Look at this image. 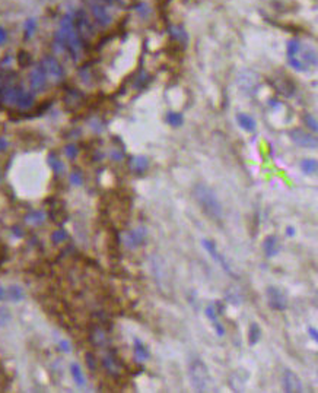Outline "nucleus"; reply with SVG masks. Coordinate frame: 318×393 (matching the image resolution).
<instances>
[{
	"label": "nucleus",
	"instance_id": "obj_30",
	"mask_svg": "<svg viewBox=\"0 0 318 393\" xmlns=\"http://www.w3.org/2000/svg\"><path fill=\"white\" fill-rule=\"evenodd\" d=\"M69 239V236H67V233L65 231V230H56L53 234H51V241L54 243V244H62L63 241H66Z\"/></svg>",
	"mask_w": 318,
	"mask_h": 393
},
{
	"label": "nucleus",
	"instance_id": "obj_17",
	"mask_svg": "<svg viewBox=\"0 0 318 393\" xmlns=\"http://www.w3.org/2000/svg\"><path fill=\"white\" fill-rule=\"evenodd\" d=\"M133 354H134V358L139 362H145L151 357V352H149L148 346L139 338H134V341H133Z\"/></svg>",
	"mask_w": 318,
	"mask_h": 393
},
{
	"label": "nucleus",
	"instance_id": "obj_28",
	"mask_svg": "<svg viewBox=\"0 0 318 393\" xmlns=\"http://www.w3.org/2000/svg\"><path fill=\"white\" fill-rule=\"evenodd\" d=\"M167 123L172 127H180L183 123H184V117L181 113H177V111H169L167 114Z\"/></svg>",
	"mask_w": 318,
	"mask_h": 393
},
{
	"label": "nucleus",
	"instance_id": "obj_42",
	"mask_svg": "<svg viewBox=\"0 0 318 393\" xmlns=\"http://www.w3.org/2000/svg\"><path fill=\"white\" fill-rule=\"evenodd\" d=\"M5 300H6V288L0 287V301H5Z\"/></svg>",
	"mask_w": 318,
	"mask_h": 393
},
{
	"label": "nucleus",
	"instance_id": "obj_29",
	"mask_svg": "<svg viewBox=\"0 0 318 393\" xmlns=\"http://www.w3.org/2000/svg\"><path fill=\"white\" fill-rule=\"evenodd\" d=\"M91 339H92L94 345H97V346H104L107 343V336L100 327H95V330L91 335Z\"/></svg>",
	"mask_w": 318,
	"mask_h": 393
},
{
	"label": "nucleus",
	"instance_id": "obj_22",
	"mask_svg": "<svg viewBox=\"0 0 318 393\" xmlns=\"http://www.w3.org/2000/svg\"><path fill=\"white\" fill-rule=\"evenodd\" d=\"M47 161H49V165H50V168L54 171V174H57V175H62L63 172H65V164H63V161L59 158V155L56 154V152H50L49 154V156H47Z\"/></svg>",
	"mask_w": 318,
	"mask_h": 393
},
{
	"label": "nucleus",
	"instance_id": "obj_44",
	"mask_svg": "<svg viewBox=\"0 0 318 393\" xmlns=\"http://www.w3.org/2000/svg\"><path fill=\"white\" fill-rule=\"evenodd\" d=\"M0 180H2V175H0Z\"/></svg>",
	"mask_w": 318,
	"mask_h": 393
},
{
	"label": "nucleus",
	"instance_id": "obj_31",
	"mask_svg": "<svg viewBox=\"0 0 318 393\" xmlns=\"http://www.w3.org/2000/svg\"><path fill=\"white\" fill-rule=\"evenodd\" d=\"M69 181H70V184L72 186H75V187H79V186H82L84 184V174L81 172V171H73V172H70V175H69Z\"/></svg>",
	"mask_w": 318,
	"mask_h": 393
},
{
	"label": "nucleus",
	"instance_id": "obj_20",
	"mask_svg": "<svg viewBox=\"0 0 318 393\" xmlns=\"http://www.w3.org/2000/svg\"><path fill=\"white\" fill-rule=\"evenodd\" d=\"M70 374H72L73 381L79 387H85V384H86V376L84 374V370H82V367L78 362H72L70 364Z\"/></svg>",
	"mask_w": 318,
	"mask_h": 393
},
{
	"label": "nucleus",
	"instance_id": "obj_19",
	"mask_svg": "<svg viewBox=\"0 0 318 393\" xmlns=\"http://www.w3.org/2000/svg\"><path fill=\"white\" fill-rule=\"evenodd\" d=\"M46 218H47V215H46L44 211H31L24 217L25 222L30 224V225H34V227L43 225L46 222Z\"/></svg>",
	"mask_w": 318,
	"mask_h": 393
},
{
	"label": "nucleus",
	"instance_id": "obj_8",
	"mask_svg": "<svg viewBox=\"0 0 318 393\" xmlns=\"http://www.w3.org/2000/svg\"><path fill=\"white\" fill-rule=\"evenodd\" d=\"M47 79H49L47 78V73H46L44 68L41 66V63L37 65L33 69L31 75H30V86H31V91L35 92V94L46 91V88H47Z\"/></svg>",
	"mask_w": 318,
	"mask_h": 393
},
{
	"label": "nucleus",
	"instance_id": "obj_14",
	"mask_svg": "<svg viewBox=\"0 0 318 393\" xmlns=\"http://www.w3.org/2000/svg\"><path fill=\"white\" fill-rule=\"evenodd\" d=\"M91 12H92V17L95 19L97 24H100L101 27H107L111 24V15L108 14V11L101 6V5H94L91 8Z\"/></svg>",
	"mask_w": 318,
	"mask_h": 393
},
{
	"label": "nucleus",
	"instance_id": "obj_24",
	"mask_svg": "<svg viewBox=\"0 0 318 393\" xmlns=\"http://www.w3.org/2000/svg\"><path fill=\"white\" fill-rule=\"evenodd\" d=\"M301 171L305 175H315L318 171V162L315 158H305L301 161Z\"/></svg>",
	"mask_w": 318,
	"mask_h": 393
},
{
	"label": "nucleus",
	"instance_id": "obj_11",
	"mask_svg": "<svg viewBox=\"0 0 318 393\" xmlns=\"http://www.w3.org/2000/svg\"><path fill=\"white\" fill-rule=\"evenodd\" d=\"M283 390L287 393H296V392H302V381L299 378V376L290 370H286L283 373Z\"/></svg>",
	"mask_w": 318,
	"mask_h": 393
},
{
	"label": "nucleus",
	"instance_id": "obj_3",
	"mask_svg": "<svg viewBox=\"0 0 318 393\" xmlns=\"http://www.w3.org/2000/svg\"><path fill=\"white\" fill-rule=\"evenodd\" d=\"M301 43L296 38H292L287 43V62L290 65L292 69L298 70V72H306L308 68L305 66V63L301 59Z\"/></svg>",
	"mask_w": 318,
	"mask_h": 393
},
{
	"label": "nucleus",
	"instance_id": "obj_10",
	"mask_svg": "<svg viewBox=\"0 0 318 393\" xmlns=\"http://www.w3.org/2000/svg\"><path fill=\"white\" fill-rule=\"evenodd\" d=\"M146 236H148L146 234V228L137 227V228H134V230H132V231H129V233L124 234L123 243H124V246L127 249H136L140 244H143V241L146 240Z\"/></svg>",
	"mask_w": 318,
	"mask_h": 393
},
{
	"label": "nucleus",
	"instance_id": "obj_13",
	"mask_svg": "<svg viewBox=\"0 0 318 393\" xmlns=\"http://www.w3.org/2000/svg\"><path fill=\"white\" fill-rule=\"evenodd\" d=\"M204 314H206V317L210 320V323H212V326H213V329H215L216 335H218L219 338L225 336V335H226V329L223 327V325H222V323H220V320H219V316H218L216 307H215L213 304H209V306L204 308Z\"/></svg>",
	"mask_w": 318,
	"mask_h": 393
},
{
	"label": "nucleus",
	"instance_id": "obj_23",
	"mask_svg": "<svg viewBox=\"0 0 318 393\" xmlns=\"http://www.w3.org/2000/svg\"><path fill=\"white\" fill-rule=\"evenodd\" d=\"M168 31H169L171 38L175 40L177 43H180V44H185L187 43L188 37H187V33H185V30L183 27H180V25H171L168 28Z\"/></svg>",
	"mask_w": 318,
	"mask_h": 393
},
{
	"label": "nucleus",
	"instance_id": "obj_37",
	"mask_svg": "<svg viewBox=\"0 0 318 393\" xmlns=\"http://www.w3.org/2000/svg\"><path fill=\"white\" fill-rule=\"evenodd\" d=\"M285 234H286L289 239H292V237H295V236H296V228H295V227H292V225H287V227H286V230H285Z\"/></svg>",
	"mask_w": 318,
	"mask_h": 393
},
{
	"label": "nucleus",
	"instance_id": "obj_35",
	"mask_svg": "<svg viewBox=\"0 0 318 393\" xmlns=\"http://www.w3.org/2000/svg\"><path fill=\"white\" fill-rule=\"evenodd\" d=\"M59 348H60V351L69 354V352L72 351V343H70L67 339H60V341H59Z\"/></svg>",
	"mask_w": 318,
	"mask_h": 393
},
{
	"label": "nucleus",
	"instance_id": "obj_21",
	"mask_svg": "<svg viewBox=\"0 0 318 393\" xmlns=\"http://www.w3.org/2000/svg\"><path fill=\"white\" fill-rule=\"evenodd\" d=\"M25 298V291L22 287L19 285H11L9 288H6V300L12 301V303H19Z\"/></svg>",
	"mask_w": 318,
	"mask_h": 393
},
{
	"label": "nucleus",
	"instance_id": "obj_34",
	"mask_svg": "<svg viewBox=\"0 0 318 393\" xmlns=\"http://www.w3.org/2000/svg\"><path fill=\"white\" fill-rule=\"evenodd\" d=\"M11 322V313L8 308H0V326H6Z\"/></svg>",
	"mask_w": 318,
	"mask_h": 393
},
{
	"label": "nucleus",
	"instance_id": "obj_25",
	"mask_svg": "<svg viewBox=\"0 0 318 393\" xmlns=\"http://www.w3.org/2000/svg\"><path fill=\"white\" fill-rule=\"evenodd\" d=\"M102 365H104V368H105L110 374H117L118 370H120L118 361H117L111 354H107V355L102 358Z\"/></svg>",
	"mask_w": 318,
	"mask_h": 393
},
{
	"label": "nucleus",
	"instance_id": "obj_4",
	"mask_svg": "<svg viewBox=\"0 0 318 393\" xmlns=\"http://www.w3.org/2000/svg\"><path fill=\"white\" fill-rule=\"evenodd\" d=\"M201 246L204 247V250L212 256V259L216 262V263H219L220 266H222V269L228 273V275H231V276H236L235 275V272H234V269L231 268V265L228 263V260H226V257H223V255L218 250V247H216V243L215 241H212V240H209V239H203L201 240Z\"/></svg>",
	"mask_w": 318,
	"mask_h": 393
},
{
	"label": "nucleus",
	"instance_id": "obj_41",
	"mask_svg": "<svg viewBox=\"0 0 318 393\" xmlns=\"http://www.w3.org/2000/svg\"><path fill=\"white\" fill-rule=\"evenodd\" d=\"M111 156H113L114 159L120 161V159H123V158H124V154H123V152H120V151H114V152L111 154Z\"/></svg>",
	"mask_w": 318,
	"mask_h": 393
},
{
	"label": "nucleus",
	"instance_id": "obj_32",
	"mask_svg": "<svg viewBox=\"0 0 318 393\" xmlns=\"http://www.w3.org/2000/svg\"><path fill=\"white\" fill-rule=\"evenodd\" d=\"M303 121H305L306 127H308L311 132H314V133H315V132L318 130V123H317V119H315L314 116H309V114H308V116H305V117H303Z\"/></svg>",
	"mask_w": 318,
	"mask_h": 393
},
{
	"label": "nucleus",
	"instance_id": "obj_26",
	"mask_svg": "<svg viewBox=\"0 0 318 393\" xmlns=\"http://www.w3.org/2000/svg\"><path fill=\"white\" fill-rule=\"evenodd\" d=\"M261 339V327L258 326V323H251L248 327V343L257 345Z\"/></svg>",
	"mask_w": 318,
	"mask_h": 393
},
{
	"label": "nucleus",
	"instance_id": "obj_9",
	"mask_svg": "<svg viewBox=\"0 0 318 393\" xmlns=\"http://www.w3.org/2000/svg\"><path fill=\"white\" fill-rule=\"evenodd\" d=\"M289 136L293 140V143H296L301 148H308V149L317 148V137L311 135L309 132H305L302 129H292L289 132Z\"/></svg>",
	"mask_w": 318,
	"mask_h": 393
},
{
	"label": "nucleus",
	"instance_id": "obj_7",
	"mask_svg": "<svg viewBox=\"0 0 318 393\" xmlns=\"http://www.w3.org/2000/svg\"><path fill=\"white\" fill-rule=\"evenodd\" d=\"M73 24H75V28H76V31H78V34L81 35L82 40L91 38L94 35V25L91 24L86 14H84V11H79V12L75 14Z\"/></svg>",
	"mask_w": 318,
	"mask_h": 393
},
{
	"label": "nucleus",
	"instance_id": "obj_5",
	"mask_svg": "<svg viewBox=\"0 0 318 393\" xmlns=\"http://www.w3.org/2000/svg\"><path fill=\"white\" fill-rule=\"evenodd\" d=\"M266 297H267V303H268L270 308H273L276 311H285L287 308V298L280 288L273 287V285L267 287Z\"/></svg>",
	"mask_w": 318,
	"mask_h": 393
},
{
	"label": "nucleus",
	"instance_id": "obj_18",
	"mask_svg": "<svg viewBox=\"0 0 318 393\" xmlns=\"http://www.w3.org/2000/svg\"><path fill=\"white\" fill-rule=\"evenodd\" d=\"M34 104H35V97H34V94H33V92H28V91H25V89H22V92L19 94V97H18L15 105L19 107L21 110H30V108L34 107Z\"/></svg>",
	"mask_w": 318,
	"mask_h": 393
},
{
	"label": "nucleus",
	"instance_id": "obj_2",
	"mask_svg": "<svg viewBox=\"0 0 318 393\" xmlns=\"http://www.w3.org/2000/svg\"><path fill=\"white\" fill-rule=\"evenodd\" d=\"M190 381L197 392H204L209 384V370L201 359H194L190 364Z\"/></svg>",
	"mask_w": 318,
	"mask_h": 393
},
{
	"label": "nucleus",
	"instance_id": "obj_1",
	"mask_svg": "<svg viewBox=\"0 0 318 393\" xmlns=\"http://www.w3.org/2000/svg\"><path fill=\"white\" fill-rule=\"evenodd\" d=\"M194 199L201 208V211L213 221H222L223 218V206L219 201L218 194L206 184H196L193 188Z\"/></svg>",
	"mask_w": 318,
	"mask_h": 393
},
{
	"label": "nucleus",
	"instance_id": "obj_38",
	"mask_svg": "<svg viewBox=\"0 0 318 393\" xmlns=\"http://www.w3.org/2000/svg\"><path fill=\"white\" fill-rule=\"evenodd\" d=\"M308 335L311 336V339H312L314 342L318 341V332H317L315 327H308Z\"/></svg>",
	"mask_w": 318,
	"mask_h": 393
},
{
	"label": "nucleus",
	"instance_id": "obj_27",
	"mask_svg": "<svg viewBox=\"0 0 318 393\" xmlns=\"http://www.w3.org/2000/svg\"><path fill=\"white\" fill-rule=\"evenodd\" d=\"M35 31H37V21L34 18L27 19L25 24H24V37H25V40H31L33 35L35 34Z\"/></svg>",
	"mask_w": 318,
	"mask_h": 393
},
{
	"label": "nucleus",
	"instance_id": "obj_12",
	"mask_svg": "<svg viewBox=\"0 0 318 393\" xmlns=\"http://www.w3.org/2000/svg\"><path fill=\"white\" fill-rule=\"evenodd\" d=\"M263 252L266 255L267 259H271V257H276L280 250H282V246H280V241L276 236H267L264 240H263Z\"/></svg>",
	"mask_w": 318,
	"mask_h": 393
},
{
	"label": "nucleus",
	"instance_id": "obj_40",
	"mask_svg": "<svg viewBox=\"0 0 318 393\" xmlns=\"http://www.w3.org/2000/svg\"><path fill=\"white\" fill-rule=\"evenodd\" d=\"M8 140L5 139V137H0V152H3V151H6L8 149Z\"/></svg>",
	"mask_w": 318,
	"mask_h": 393
},
{
	"label": "nucleus",
	"instance_id": "obj_43",
	"mask_svg": "<svg viewBox=\"0 0 318 393\" xmlns=\"http://www.w3.org/2000/svg\"><path fill=\"white\" fill-rule=\"evenodd\" d=\"M2 88H3V86H2V78H0V91H2Z\"/></svg>",
	"mask_w": 318,
	"mask_h": 393
},
{
	"label": "nucleus",
	"instance_id": "obj_39",
	"mask_svg": "<svg viewBox=\"0 0 318 393\" xmlns=\"http://www.w3.org/2000/svg\"><path fill=\"white\" fill-rule=\"evenodd\" d=\"M86 359H88L89 368L94 370V368H95V358H94V355H92V354H86Z\"/></svg>",
	"mask_w": 318,
	"mask_h": 393
},
{
	"label": "nucleus",
	"instance_id": "obj_36",
	"mask_svg": "<svg viewBox=\"0 0 318 393\" xmlns=\"http://www.w3.org/2000/svg\"><path fill=\"white\" fill-rule=\"evenodd\" d=\"M6 41H8V31L3 27H0V46H3Z\"/></svg>",
	"mask_w": 318,
	"mask_h": 393
},
{
	"label": "nucleus",
	"instance_id": "obj_33",
	"mask_svg": "<svg viewBox=\"0 0 318 393\" xmlns=\"http://www.w3.org/2000/svg\"><path fill=\"white\" fill-rule=\"evenodd\" d=\"M78 154H79V149H78V146H76L75 143H69V145L65 146V155H66L67 158L73 159V158L78 156Z\"/></svg>",
	"mask_w": 318,
	"mask_h": 393
},
{
	"label": "nucleus",
	"instance_id": "obj_16",
	"mask_svg": "<svg viewBox=\"0 0 318 393\" xmlns=\"http://www.w3.org/2000/svg\"><path fill=\"white\" fill-rule=\"evenodd\" d=\"M236 123L244 132H248V133H252L257 129V121L254 120V117H251L247 113H238L236 114Z\"/></svg>",
	"mask_w": 318,
	"mask_h": 393
},
{
	"label": "nucleus",
	"instance_id": "obj_15",
	"mask_svg": "<svg viewBox=\"0 0 318 393\" xmlns=\"http://www.w3.org/2000/svg\"><path fill=\"white\" fill-rule=\"evenodd\" d=\"M129 168L136 172V174H143L145 171H148L149 168V161L146 156L143 155H136V156H132L130 161H129Z\"/></svg>",
	"mask_w": 318,
	"mask_h": 393
},
{
	"label": "nucleus",
	"instance_id": "obj_6",
	"mask_svg": "<svg viewBox=\"0 0 318 393\" xmlns=\"http://www.w3.org/2000/svg\"><path fill=\"white\" fill-rule=\"evenodd\" d=\"M41 66L44 68V70L47 73V78H50V79H53L56 82H60L65 78V69H63V66L53 56H46L43 59V62H41Z\"/></svg>",
	"mask_w": 318,
	"mask_h": 393
}]
</instances>
